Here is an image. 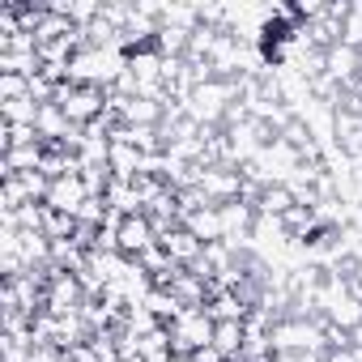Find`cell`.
Here are the masks:
<instances>
[{"label": "cell", "instance_id": "cell-1", "mask_svg": "<svg viewBox=\"0 0 362 362\" xmlns=\"http://www.w3.org/2000/svg\"><path fill=\"white\" fill-rule=\"evenodd\" d=\"M56 107L77 124V128H94L107 111H111V94L103 86H81V81H64L56 90Z\"/></svg>", "mask_w": 362, "mask_h": 362}, {"label": "cell", "instance_id": "cell-2", "mask_svg": "<svg viewBox=\"0 0 362 362\" xmlns=\"http://www.w3.org/2000/svg\"><path fill=\"white\" fill-rule=\"evenodd\" d=\"M166 328H170V354L175 358H192V354L214 345V315L205 307H184Z\"/></svg>", "mask_w": 362, "mask_h": 362}, {"label": "cell", "instance_id": "cell-3", "mask_svg": "<svg viewBox=\"0 0 362 362\" xmlns=\"http://www.w3.org/2000/svg\"><path fill=\"white\" fill-rule=\"evenodd\" d=\"M197 188L205 192V201H209V205H230V201H243L247 179H243V170H239V166H201Z\"/></svg>", "mask_w": 362, "mask_h": 362}, {"label": "cell", "instance_id": "cell-4", "mask_svg": "<svg viewBox=\"0 0 362 362\" xmlns=\"http://www.w3.org/2000/svg\"><path fill=\"white\" fill-rule=\"evenodd\" d=\"M86 298H90V294H86V286H81L77 273H60V269H52V281H47V311H52V315H60V320L81 315Z\"/></svg>", "mask_w": 362, "mask_h": 362}, {"label": "cell", "instance_id": "cell-5", "mask_svg": "<svg viewBox=\"0 0 362 362\" xmlns=\"http://www.w3.org/2000/svg\"><path fill=\"white\" fill-rule=\"evenodd\" d=\"M115 239H119V256H124L128 264H136V260L158 243V230H153V222H149L145 214H128V218H119Z\"/></svg>", "mask_w": 362, "mask_h": 362}, {"label": "cell", "instance_id": "cell-6", "mask_svg": "<svg viewBox=\"0 0 362 362\" xmlns=\"http://www.w3.org/2000/svg\"><path fill=\"white\" fill-rule=\"evenodd\" d=\"M90 201V192H86V179L81 175H60V179H52V188H47V209H56V214H73L77 218V209Z\"/></svg>", "mask_w": 362, "mask_h": 362}, {"label": "cell", "instance_id": "cell-7", "mask_svg": "<svg viewBox=\"0 0 362 362\" xmlns=\"http://www.w3.org/2000/svg\"><path fill=\"white\" fill-rule=\"evenodd\" d=\"M158 243L166 247L170 264H179V269H192V264L205 256V247H209V243H201V239H197L188 226H175V230H170V235H162Z\"/></svg>", "mask_w": 362, "mask_h": 362}, {"label": "cell", "instance_id": "cell-8", "mask_svg": "<svg viewBox=\"0 0 362 362\" xmlns=\"http://www.w3.org/2000/svg\"><path fill=\"white\" fill-rule=\"evenodd\" d=\"M218 209H222V226H226V243L230 247H239V239H247L252 226L260 222L256 205H247V201H230V205H218Z\"/></svg>", "mask_w": 362, "mask_h": 362}, {"label": "cell", "instance_id": "cell-9", "mask_svg": "<svg viewBox=\"0 0 362 362\" xmlns=\"http://www.w3.org/2000/svg\"><path fill=\"white\" fill-rule=\"evenodd\" d=\"M332 136H337L341 153L362 158V115L358 111H332Z\"/></svg>", "mask_w": 362, "mask_h": 362}, {"label": "cell", "instance_id": "cell-10", "mask_svg": "<svg viewBox=\"0 0 362 362\" xmlns=\"http://www.w3.org/2000/svg\"><path fill=\"white\" fill-rule=\"evenodd\" d=\"M324 56H328V77H332L337 86H345V81H354V77L362 73V52H358V47L332 43Z\"/></svg>", "mask_w": 362, "mask_h": 362}, {"label": "cell", "instance_id": "cell-11", "mask_svg": "<svg viewBox=\"0 0 362 362\" xmlns=\"http://www.w3.org/2000/svg\"><path fill=\"white\" fill-rule=\"evenodd\" d=\"M184 226H188L201 243H226V226H222V209H218V205H205V209L188 214Z\"/></svg>", "mask_w": 362, "mask_h": 362}, {"label": "cell", "instance_id": "cell-12", "mask_svg": "<svg viewBox=\"0 0 362 362\" xmlns=\"http://www.w3.org/2000/svg\"><path fill=\"white\" fill-rule=\"evenodd\" d=\"M243 341H247L243 320H222V324H214V349H218L226 362H235V358L243 354Z\"/></svg>", "mask_w": 362, "mask_h": 362}, {"label": "cell", "instance_id": "cell-13", "mask_svg": "<svg viewBox=\"0 0 362 362\" xmlns=\"http://www.w3.org/2000/svg\"><path fill=\"white\" fill-rule=\"evenodd\" d=\"M141 307H145L158 324H170L179 311H184V307H179V303L170 298V290H145V294H141Z\"/></svg>", "mask_w": 362, "mask_h": 362}, {"label": "cell", "instance_id": "cell-14", "mask_svg": "<svg viewBox=\"0 0 362 362\" xmlns=\"http://www.w3.org/2000/svg\"><path fill=\"white\" fill-rule=\"evenodd\" d=\"M43 235H47L52 243H64V239L77 235V218H73V214H56V209L43 205Z\"/></svg>", "mask_w": 362, "mask_h": 362}, {"label": "cell", "instance_id": "cell-15", "mask_svg": "<svg viewBox=\"0 0 362 362\" xmlns=\"http://www.w3.org/2000/svg\"><path fill=\"white\" fill-rule=\"evenodd\" d=\"M39 103L35 98H13V103H0V124H30L35 128V119H39Z\"/></svg>", "mask_w": 362, "mask_h": 362}, {"label": "cell", "instance_id": "cell-16", "mask_svg": "<svg viewBox=\"0 0 362 362\" xmlns=\"http://www.w3.org/2000/svg\"><path fill=\"white\" fill-rule=\"evenodd\" d=\"M13 98H30V77L0 73V103H13Z\"/></svg>", "mask_w": 362, "mask_h": 362}, {"label": "cell", "instance_id": "cell-17", "mask_svg": "<svg viewBox=\"0 0 362 362\" xmlns=\"http://www.w3.org/2000/svg\"><path fill=\"white\" fill-rule=\"evenodd\" d=\"M30 362H69V354H64L60 345H35Z\"/></svg>", "mask_w": 362, "mask_h": 362}]
</instances>
